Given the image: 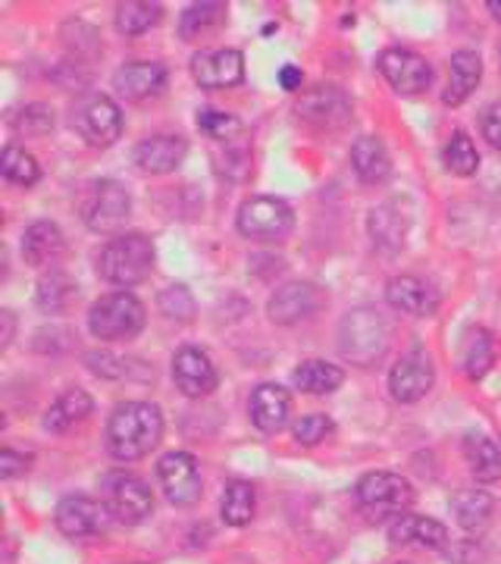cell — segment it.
Masks as SVG:
<instances>
[{
	"label": "cell",
	"mask_w": 501,
	"mask_h": 564,
	"mask_svg": "<svg viewBox=\"0 0 501 564\" xmlns=\"http://www.w3.org/2000/svg\"><path fill=\"white\" fill-rule=\"evenodd\" d=\"M280 85L285 91H301V85H304V73H301L298 66H292V63H285L280 69Z\"/></svg>",
	"instance_id": "f6af8a7d"
},
{
	"label": "cell",
	"mask_w": 501,
	"mask_h": 564,
	"mask_svg": "<svg viewBox=\"0 0 501 564\" xmlns=\"http://www.w3.org/2000/svg\"><path fill=\"white\" fill-rule=\"evenodd\" d=\"M63 245L66 242H63L61 226L51 220H39L32 223L25 229V236H22V258H25V263H32V267H44V263H51L54 258H61Z\"/></svg>",
	"instance_id": "83f0119b"
},
{
	"label": "cell",
	"mask_w": 501,
	"mask_h": 564,
	"mask_svg": "<svg viewBox=\"0 0 501 564\" xmlns=\"http://www.w3.org/2000/svg\"><path fill=\"white\" fill-rule=\"evenodd\" d=\"M79 299V285L73 276H66L61 270H54L51 276H44L39 282V292H35V302L41 311H51V314H61L69 304Z\"/></svg>",
	"instance_id": "d6a6232c"
},
{
	"label": "cell",
	"mask_w": 501,
	"mask_h": 564,
	"mask_svg": "<svg viewBox=\"0 0 501 564\" xmlns=\"http://www.w3.org/2000/svg\"><path fill=\"white\" fill-rule=\"evenodd\" d=\"M163 492L173 505H195L200 499V467L188 452H170L157 464Z\"/></svg>",
	"instance_id": "5bb4252c"
},
{
	"label": "cell",
	"mask_w": 501,
	"mask_h": 564,
	"mask_svg": "<svg viewBox=\"0 0 501 564\" xmlns=\"http://www.w3.org/2000/svg\"><path fill=\"white\" fill-rule=\"evenodd\" d=\"M482 79V61L477 51H458L455 57H451V76H448V88H445V95H442V101L448 104V107H461L470 95H473V88L480 85Z\"/></svg>",
	"instance_id": "4316f807"
},
{
	"label": "cell",
	"mask_w": 501,
	"mask_h": 564,
	"mask_svg": "<svg viewBox=\"0 0 501 564\" xmlns=\"http://www.w3.org/2000/svg\"><path fill=\"white\" fill-rule=\"evenodd\" d=\"M351 166L367 185H380L392 176V158L377 135H361L351 144Z\"/></svg>",
	"instance_id": "484cf974"
},
{
	"label": "cell",
	"mask_w": 501,
	"mask_h": 564,
	"mask_svg": "<svg viewBox=\"0 0 501 564\" xmlns=\"http://www.w3.org/2000/svg\"><path fill=\"white\" fill-rule=\"evenodd\" d=\"M0 170H3L7 180L17 182L22 188H29V185H35V182L41 180L39 161H35L29 151L17 148V144H7V148H3V154H0Z\"/></svg>",
	"instance_id": "8d00e7d4"
},
{
	"label": "cell",
	"mask_w": 501,
	"mask_h": 564,
	"mask_svg": "<svg viewBox=\"0 0 501 564\" xmlns=\"http://www.w3.org/2000/svg\"><path fill=\"white\" fill-rule=\"evenodd\" d=\"M107 452L117 462H139L157 448L163 436V414L151 402L120 404L107 421Z\"/></svg>",
	"instance_id": "6da1fadb"
},
{
	"label": "cell",
	"mask_w": 501,
	"mask_h": 564,
	"mask_svg": "<svg viewBox=\"0 0 501 564\" xmlns=\"http://www.w3.org/2000/svg\"><path fill=\"white\" fill-rule=\"evenodd\" d=\"M154 242L141 232H120L117 239L100 248L98 273L100 280L113 285H139L151 276L154 270Z\"/></svg>",
	"instance_id": "7a4b0ae2"
},
{
	"label": "cell",
	"mask_w": 501,
	"mask_h": 564,
	"mask_svg": "<svg viewBox=\"0 0 501 564\" xmlns=\"http://www.w3.org/2000/svg\"><path fill=\"white\" fill-rule=\"evenodd\" d=\"M292 417V395L276 383H261L251 392V421L261 433H280Z\"/></svg>",
	"instance_id": "7402d4cb"
},
{
	"label": "cell",
	"mask_w": 501,
	"mask_h": 564,
	"mask_svg": "<svg viewBox=\"0 0 501 564\" xmlns=\"http://www.w3.org/2000/svg\"><path fill=\"white\" fill-rule=\"evenodd\" d=\"M236 226L251 242H285L295 229V210L282 198L258 195L241 204Z\"/></svg>",
	"instance_id": "8992f818"
},
{
	"label": "cell",
	"mask_w": 501,
	"mask_h": 564,
	"mask_svg": "<svg viewBox=\"0 0 501 564\" xmlns=\"http://www.w3.org/2000/svg\"><path fill=\"white\" fill-rule=\"evenodd\" d=\"M389 540L395 545H421V549H445L448 530L433 518L423 514H399V521L389 527Z\"/></svg>",
	"instance_id": "d4e9b609"
},
{
	"label": "cell",
	"mask_w": 501,
	"mask_h": 564,
	"mask_svg": "<svg viewBox=\"0 0 501 564\" xmlns=\"http://www.w3.org/2000/svg\"><path fill=\"white\" fill-rule=\"evenodd\" d=\"M461 448L470 474H473L480 484H495V480H501V448L492 443L489 436H482V433H467Z\"/></svg>",
	"instance_id": "f1b7e54d"
},
{
	"label": "cell",
	"mask_w": 501,
	"mask_h": 564,
	"mask_svg": "<svg viewBox=\"0 0 501 564\" xmlns=\"http://www.w3.org/2000/svg\"><path fill=\"white\" fill-rule=\"evenodd\" d=\"M323 304V292L314 282H285L273 292L270 299V321L292 326V323L307 321L311 314H317V307Z\"/></svg>",
	"instance_id": "2e32d148"
},
{
	"label": "cell",
	"mask_w": 501,
	"mask_h": 564,
	"mask_svg": "<svg viewBox=\"0 0 501 564\" xmlns=\"http://www.w3.org/2000/svg\"><path fill=\"white\" fill-rule=\"evenodd\" d=\"M85 364H88L91 373H98L104 380H122V377H129V364L132 361H122V358L110 355V351H88Z\"/></svg>",
	"instance_id": "b9f144b4"
},
{
	"label": "cell",
	"mask_w": 501,
	"mask_h": 564,
	"mask_svg": "<svg viewBox=\"0 0 501 564\" xmlns=\"http://www.w3.org/2000/svg\"><path fill=\"white\" fill-rule=\"evenodd\" d=\"M292 383L301 392H307V395H329V392H336L345 383V370L336 367V364L314 358V361H304L301 367H295Z\"/></svg>",
	"instance_id": "f546056e"
},
{
	"label": "cell",
	"mask_w": 501,
	"mask_h": 564,
	"mask_svg": "<svg viewBox=\"0 0 501 564\" xmlns=\"http://www.w3.org/2000/svg\"><path fill=\"white\" fill-rule=\"evenodd\" d=\"M336 423L329 421L326 414H304L298 423H295V440L301 445H320L326 436H333Z\"/></svg>",
	"instance_id": "60d3db41"
},
{
	"label": "cell",
	"mask_w": 501,
	"mask_h": 564,
	"mask_svg": "<svg viewBox=\"0 0 501 564\" xmlns=\"http://www.w3.org/2000/svg\"><path fill=\"white\" fill-rule=\"evenodd\" d=\"M254 508H258L254 486L244 484V480H232V484L226 486V492H222V502H220V514L226 524L229 527L251 524Z\"/></svg>",
	"instance_id": "1f68e13d"
},
{
	"label": "cell",
	"mask_w": 501,
	"mask_h": 564,
	"mask_svg": "<svg viewBox=\"0 0 501 564\" xmlns=\"http://www.w3.org/2000/svg\"><path fill=\"white\" fill-rule=\"evenodd\" d=\"M367 229H370V239L373 245L385 251V254H399L404 242H407V229H411V210L392 198V202L380 204L370 210L367 217Z\"/></svg>",
	"instance_id": "e0dca14e"
},
{
	"label": "cell",
	"mask_w": 501,
	"mask_h": 564,
	"mask_svg": "<svg viewBox=\"0 0 501 564\" xmlns=\"http://www.w3.org/2000/svg\"><path fill=\"white\" fill-rule=\"evenodd\" d=\"M492 496L486 489H458L455 499H451V511H455V521L464 527V530H482L492 518Z\"/></svg>",
	"instance_id": "4dcf8cb0"
},
{
	"label": "cell",
	"mask_w": 501,
	"mask_h": 564,
	"mask_svg": "<svg viewBox=\"0 0 501 564\" xmlns=\"http://www.w3.org/2000/svg\"><path fill=\"white\" fill-rule=\"evenodd\" d=\"M355 496L363 511L377 514V518H389V514H404L414 505V486L407 484L401 474H389V470H373L363 474Z\"/></svg>",
	"instance_id": "9c48e42d"
},
{
	"label": "cell",
	"mask_w": 501,
	"mask_h": 564,
	"mask_svg": "<svg viewBox=\"0 0 501 564\" xmlns=\"http://www.w3.org/2000/svg\"><path fill=\"white\" fill-rule=\"evenodd\" d=\"M88 329L104 343H129L144 329V304L132 292H110L91 304Z\"/></svg>",
	"instance_id": "277c9868"
},
{
	"label": "cell",
	"mask_w": 501,
	"mask_h": 564,
	"mask_svg": "<svg viewBox=\"0 0 501 564\" xmlns=\"http://www.w3.org/2000/svg\"><path fill=\"white\" fill-rule=\"evenodd\" d=\"M295 113L317 129H341L351 122V101L336 85H320L301 95Z\"/></svg>",
	"instance_id": "8fae6325"
},
{
	"label": "cell",
	"mask_w": 501,
	"mask_h": 564,
	"mask_svg": "<svg viewBox=\"0 0 501 564\" xmlns=\"http://www.w3.org/2000/svg\"><path fill=\"white\" fill-rule=\"evenodd\" d=\"M166 85V66L157 61H132L117 69L113 88L126 101H148L161 95Z\"/></svg>",
	"instance_id": "d6986e66"
},
{
	"label": "cell",
	"mask_w": 501,
	"mask_h": 564,
	"mask_svg": "<svg viewBox=\"0 0 501 564\" xmlns=\"http://www.w3.org/2000/svg\"><path fill=\"white\" fill-rule=\"evenodd\" d=\"M185 154H188V141L182 139V135H151V139L139 141L132 158L139 163L141 173L163 176V173L179 170Z\"/></svg>",
	"instance_id": "44dd1931"
},
{
	"label": "cell",
	"mask_w": 501,
	"mask_h": 564,
	"mask_svg": "<svg viewBox=\"0 0 501 564\" xmlns=\"http://www.w3.org/2000/svg\"><path fill=\"white\" fill-rule=\"evenodd\" d=\"M495 358H499V345H495V336L486 326H473V329L464 333L458 364H461L467 380H482L492 370Z\"/></svg>",
	"instance_id": "cb8c5ba5"
},
{
	"label": "cell",
	"mask_w": 501,
	"mask_h": 564,
	"mask_svg": "<svg viewBox=\"0 0 501 564\" xmlns=\"http://www.w3.org/2000/svg\"><path fill=\"white\" fill-rule=\"evenodd\" d=\"M0 323H3V333H0V348L13 343V329H17V317L10 311H0Z\"/></svg>",
	"instance_id": "bcb514c9"
},
{
	"label": "cell",
	"mask_w": 501,
	"mask_h": 564,
	"mask_svg": "<svg viewBox=\"0 0 501 564\" xmlns=\"http://www.w3.org/2000/svg\"><path fill=\"white\" fill-rule=\"evenodd\" d=\"M29 464H32V455H20L13 448H3L0 452V477L3 480H13V477H20V474L29 470Z\"/></svg>",
	"instance_id": "ee69618b"
},
{
	"label": "cell",
	"mask_w": 501,
	"mask_h": 564,
	"mask_svg": "<svg viewBox=\"0 0 501 564\" xmlns=\"http://www.w3.org/2000/svg\"><path fill=\"white\" fill-rule=\"evenodd\" d=\"M100 496H104V508L113 521L126 527L141 524L151 511H154V492L135 474L126 470H113L104 477L100 484Z\"/></svg>",
	"instance_id": "52a82bcc"
},
{
	"label": "cell",
	"mask_w": 501,
	"mask_h": 564,
	"mask_svg": "<svg viewBox=\"0 0 501 564\" xmlns=\"http://www.w3.org/2000/svg\"><path fill=\"white\" fill-rule=\"evenodd\" d=\"M10 126L17 135H47L54 129V110L47 104H25L20 107L13 117H10Z\"/></svg>",
	"instance_id": "74e56055"
},
{
	"label": "cell",
	"mask_w": 501,
	"mask_h": 564,
	"mask_svg": "<svg viewBox=\"0 0 501 564\" xmlns=\"http://www.w3.org/2000/svg\"><path fill=\"white\" fill-rule=\"evenodd\" d=\"M157 304H161V311L170 321L188 323L195 317V299H192V292H188L185 285H170V289H163Z\"/></svg>",
	"instance_id": "f35d334b"
},
{
	"label": "cell",
	"mask_w": 501,
	"mask_h": 564,
	"mask_svg": "<svg viewBox=\"0 0 501 564\" xmlns=\"http://www.w3.org/2000/svg\"><path fill=\"white\" fill-rule=\"evenodd\" d=\"M163 20L161 3H141V0H129L117 7V29L122 35H144L151 32L157 22Z\"/></svg>",
	"instance_id": "e575fe53"
},
{
	"label": "cell",
	"mask_w": 501,
	"mask_h": 564,
	"mask_svg": "<svg viewBox=\"0 0 501 564\" xmlns=\"http://www.w3.org/2000/svg\"><path fill=\"white\" fill-rule=\"evenodd\" d=\"M480 129H482V139L489 141L495 151H501V101L489 104V107L482 110Z\"/></svg>",
	"instance_id": "7bdbcfd3"
},
{
	"label": "cell",
	"mask_w": 501,
	"mask_h": 564,
	"mask_svg": "<svg viewBox=\"0 0 501 564\" xmlns=\"http://www.w3.org/2000/svg\"><path fill=\"white\" fill-rule=\"evenodd\" d=\"M433 383H436V367H433L426 351H407V355H401V361L389 373L392 399L401 404L421 402L423 395L433 389Z\"/></svg>",
	"instance_id": "7c38bea8"
},
{
	"label": "cell",
	"mask_w": 501,
	"mask_h": 564,
	"mask_svg": "<svg viewBox=\"0 0 501 564\" xmlns=\"http://www.w3.org/2000/svg\"><path fill=\"white\" fill-rule=\"evenodd\" d=\"M486 7H489V10H492V17L501 22V0H489Z\"/></svg>",
	"instance_id": "7dc6e473"
},
{
	"label": "cell",
	"mask_w": 501,
	"mask_h": 564,
	"mask_svg": "<svg viewBox=\"0 0 501 564\" xmlns=\"http://www.w3.org/2000/svg\"><path fill=\"white\" fill-rule=\"evenodd\" d=\"M192 79L200 88H232L244 79V57L236 47H214V51H200L192 57Z\"/></svg>",
	"instance_id": "4fadbf2b"
},
{
	"label": "cell",
	"mask_w": 501,
	"mask_h": 564,
	"mask_svg": "<svg viewBox=\"0 0 501 564\" xmlns=\"http://www.w3.org/2000/svg\"><path fill=\"white\" fill-rule=\"evenodd\" d=\"M226 20V3H192L179 17L182 41H195Z\"/></svg>",
	"instance_id": "d590c367"
},
{
	"label": "cell",
	"mask_w": 501,
	"mask_h": 564,
	"mask_svg": "<svg viewBox=\"0 0 501 564\" xmlns=\"http://www.w3.org/2000/svg\"><path fill=\"white\" fill-rule=\"evenodd\" d=\"M173 380H176V389H179L182 395L204 399V395H210L220 386V373H217L214 361L207 358V351L185 345L173 358Z\"/></svg>",
	"instance_id": "9a60e30c"
},
{
	"label": "cell",
	"mask_w": 501,
	"mask_h": 564,
	"mask_svg": "<svg viewBox=\"0 0 501 564\" xmlns=\"http://www.w3.org/2000/svg\"><path fill=\"white\" fill-rule=\"evenodd\" d=\"M339 348L348 361L361 364V367L380 361L389 348V323L373 307L348 311L339 326Z\"/></svg>",
	"instance_id": "3957f363"
},
{
	"label": "cell",
	"mask_w": 501,
	"mask_h": 564,
	"mask_svg": "<svg viewBox=\"0 0 501 564\" xmlns=\"http://www.w3.org/2000/svg\"><path fill=\"white\" fill-rule=\"evenodd\" d=\"M104 514L107 508L88 496H66L57 502V511H54V521H57V530L69 540H85V536H95L104 530Z\"/></svg>",
	"instance_id": "ac0fdd59"
},
{
	"label": "cell",
	"mask_w": 501,
	"mask_h": 564,
	"mask_svg": "<svg viewBox=\"0 0 501 564\" xmlns=\"http://www.w3.org/2000/svg\"><path fill=\"white\" fill-rule=\"evenodd\" d=\"M198 129L214 141H232L241 132V122L229 113L220 110H200L198 113Z\"/></svg>",
	"instance_id": "ab89813d"
},
{
	"label": "cell",
	"mask_w": 501,
	"mask_h": 564,
	"mask_svg": "<svg viewBox=\"0 0 501 564\" xmlns=\"http://www.w3.org/2000/svg\"><path fill=\"white\" fill-rule=\"evenodd\" d=\"M91 411H95V402H91V395L85 392V389H66L61 392L51 408L44 411V430L47 433H69V430H76L79 423H85L91 417Z\"/></svg>",
	"instance_id": "603a6c76"
},
{
	"label": "cell",
	"mask_w": 501,
	"mask_h": 564,
	"mask_svg": "<svg viewBox=\"0 0 501 564\" xmlns=\"http://www.w3.org/2000/svg\"><path fill=\"white\" fill-rule=\"evenodd\" d=\"M377 66H380L385 82L399 95H421V91L429 88V82H433V66L426 63V57L407 51V47H389V51H382Z\"/></svg>",
	"instance_id": "30bf717a"
},
{
	"label": "cell",
	"mask_w": 501,
	"mask_h": 564,
	"mask_svg": "<svg viewBox=\"0 0 501 564\" xmlns=\"http://www.w3.org/2000/svg\"><path fill=\"white\" fill-rule=\"evenodd\" d=\"M73 129L91 148H110L122 135V113L113 98L107 95H85L73 107Z\"/></svg>",
	"instance_id": "ba28073f"
},
{
	"label": "cell",
	"mask_w": 501,
	"mask_h": 564,
	"mask_svg": "<svg viewBox=\"0 0 501 564\" xmlns=\"http://www.w3.org/2000/svg\"><path fill=\"white\" fill-rule=\"evenodd\" d=\"M385 302L411 317H433L439 311V292L421 276H395L385 285Z\"/></svg>",
	"instance_id": "ffe728a7"
},
{
	"label": "cell",
	"mask_w": 501,
	"mask_h": 564,
	"mask_svg": "<svg viewBox=\"0 0 501 564\" xmlns=\"http://www.w3.org/2000/svg\"><path fill=\"white\" fill-rule=\"evenodd\" d=\"M132 217V198L117 180H95L81 195V220L91 232H120Z\"/></svg>",
	"instance_id": "5b68a950"
},
{
	"label": "cell",
	"mask_w": 501,
	"mask_h": 564,
	"mask_svg": "<svg viewBox=\"0 0 501 564\" xmlns=\"http://www.w3.org/2000/svg\"><path fill=\"white\" fill-rule=\"evenodd\" d=\"M442 163L455 176H473L480 170V154H477L473 139L467 132H461V129L451 132V139L445 141V148H442Z\"/></svg>",
	"instance_id": "836d02e7"
}]
</instances>
